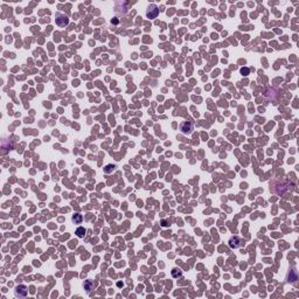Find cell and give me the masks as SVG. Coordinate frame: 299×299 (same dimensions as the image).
Segmentation results:
<instances>
[{
    "label": "cell",
    "mask_w": 299,
    "mask_h": 299,
    "mask_svg": "<svg viewBox=\"0 0 299 299\" xmlns=\"http://www.w3.org/2000/svg\"><path fill=\"white\" fill-rule=\"evenodd\" d=\"M180 131L183 134H190L193 131V124L190 122H182L180 125Z\"/></svg>",
    "instance_id": "6da1fadb"
},
{
    "label": "cell",
    "mask_w": 299,
    "mask_h": 299,
    "mask_svg": "<svg viewBox=\"0 0 299 299\" xmlns=\"http://www.w3.org/2000/svg\"><path fill=\"white\" fill-rule=\"evenodd\" d=\"M56 24L59 25L60 27H64V26H67V25L69 24V19H68V16L64 15V14L57 13L56 14Z\"/></svg>",
    "instance_id": "7a4b0ae2"
},
{
    "label": "cell",
    "mask_w": 299,
    "mask_h": 299,
    "mask_svg": "<svg viewBox=\"0 0 299 299\" xmlns=\"http://www.w3.org/2000/svg\"><path fill=\"white\" fill-rule=\"evenodd\" d=\"M158 14H159V9H158L157 6L153 5V4L150 5L149 8H147V12H146L147 18H150V19H156L158 16Z\"/></svg>",
    "instance_id": "3957f363"
},
{
    "label": "cell",
    "mask_w": 299,
    "mask_h": 299,
    "mask_svg": "<svg viewBox=\"0 0 299 299\" xmlns=\"http://www.w3.org/2000/svg\"><path fill=\"white\" fill-rule=\"evenodd\" d=\"M243 243V241L241 240V238H238L237 236H234L231 237L230 240H229V247L230 248H233V249H237V248H240L241 245Z\"/></svg>",
    "instance_id": "277c9868"
},
{
    "label": "cell",
    "mask_w": 299,
    "mask_h": 299,
    "mask_svg": "<svg viewBox=\"0 0 299 299\" xmlns=\"http://www.w3.org/2000/svg\"><path fill=\"white\" fill-rule=\"evenodd\" d=\"M28 293V290L25 285H19L15 287V296L16 297H26Z\"/></svg>",
    "instance_id": "5b68a950"
},
{
    "label": "cell",
    "mask_w": 299,
    "mask_h": 299,
    "mask_svg": "<svg viewBox=\"0 0 299 299\" xmlns=\"http://www.w3.org/2000/svg\"><path fill=\"white\" fill-rule=\"evenodd\" d=\"M71 221L75 223V224H81L82 223V221H83V216L79 214V213H75L74 215H72V219Z\"/></svg>",
    "instance_id": "8992f818"
},
{
    "label": "cell",
    "mask_w": 299,
    "mask_h": 299,
    "mask_svg": "<svg viewBox=\"0 0 299 299\" xmlns=\"http://www.w3.org/2000/svg\"><path fill=\"white\" fill-rule=\"evenodd\" d=\"M86 233H87V230L86 228H83V227H79V228L76 229V236L79 237V238H83V237L86 236Z\"/></svg>",
    "instance_id": "52a82bcc"
},
{
    "label": "cell",
    "mask_w": 299,
    "mask_h": 299,
    "mask_svg": "<svg viewBox=\"0 0 299 299\" xmlns=\"http://www.w3.org/2000/svg\"><path fill=\"white\" fill-rule=\"evenodd\" d=\"M92 287H94V283H92L91 281H87V282L84 283V289H87V292L91 291Z\"/></svg>",
    "instance_id": "ba28073f"
},
{
    "label": "cell",
    "mask_w": 299,
    "mask_h": 299,
    "mask_svg": "<svg viewBox=\"0 0 299 299\" xmlns=\"http://www.w3.org/2000/svg\"><path fill=\"white\" fill-rule=\"evenodd\" d=\"M172 276H173L174 278H178V277H181L182 276V271H181L180 269H173L172 270Z\"/></svg>",
    "instance_id": "9c48e42d"
},
{
    "label": "cell",
    "mask_w": 299,
    "mask_h": 299,
    "mask_svg": "<svg viewBox=\"0 0 299 299\" xmlns=\"http://www.w3.org/2000/svg\"><path fill=\"white\" fill-rule=\"evenodd\" d=\"M241 72H242V74H245V75H247V74L249 72V69H247V68H244V69H242V70H241Z\"/></svg>",
    "instance_id": "30bf717a"
}]
</instances>
